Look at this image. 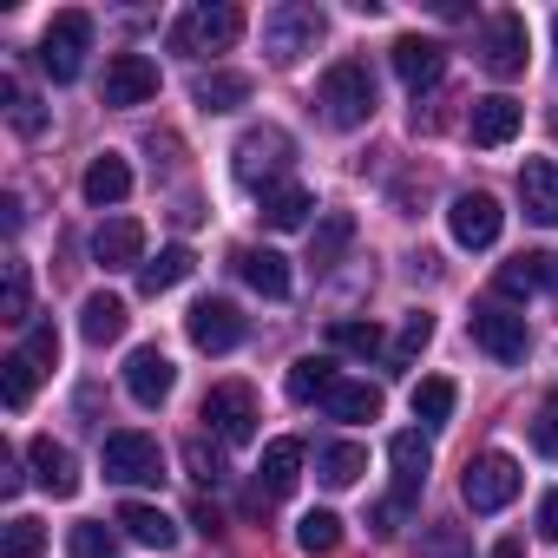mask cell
Returning a JSON list of instances; mask_svg holds the SVG:
<instances>
[{
  "label": "cell",
  "mask_w": 558,
  "mask_h": 558,
  "mask_svg": "<svg viewBox=\"0 0 558 558\" xmlns=\"http://www.w3.org/2000/svg\"><path fill=\"white\" fill-rule=\"evenodd\" d=\"M316 106H323V125H336V132L368 125L375 119V73L362 60H336L316 86Z\"/></svg>",
  "instance_id": "6da1fadb"
},
{
  "label": "cell",
  "mask_w": 558,
  "mask_h": 558,
  "mask_svg": "<svg viewBox=\"0 0 558 558\" xmlns=\"http://www.w3.org/2000/svg\"><path fill=\"white\" fill-rule=\"evenodd\" d=\"M323 34H329V21H323V8H310V0H283V8L263 14V53L276 66H296L303 53H316Z\"/></svg>",
  "instance_id": "7a4b0ae2"
},
{
  "label": "cell",
  "mask_w": 558,
  "mask_h": 558,
  "mask_svg": "<svg viewBox=\"0 0 558 558\" xmlns=\"http://www.w3.org/2000/svg\"><path fill=\"white\" fill-rule=\"evenodd\" d=\"M230 158H236V184L269 191V184H283V171H290V158H296V138H290L283 125H256V132L236 138Z\"/></svg>",
  "instance_id": "3957f363"
},
{
  "label": "cell",
  "mask_w": 558,
  "mask_h": 558,
  "mask_svg": "<svg viewBox=\"0 0 558 558\" xmlns=\"http://www.w3.org/2000/svg\"><path fill=\"white\" fill-rule=\"evenodd\" d=\"M86 53H93V14H80V8L53 14L47 34H40V66L53 73V86H73L80 66H86Z\"/></svg>",
  "instance_id": "277c9868"
},
{
  "label": "cell",
  "mask_w": 558,
  "mask_h": 558,
  "mask_svg": "<svg viewBox=\"0 0 558 558\" xmlns=\"http://www.w3.org/2000/svg\"><path fill=\"white\" fill-rule=\"evenodd\" d=\"M236 34H243V14L230 8V0H210V8H191V14H178V27H171V53H230L236 47Z\"/></svg>",
  "instance_id": "5b68a950"
},
{
  "label": "cell",
  "mask_w": 558,
  "mask_h": 558,
  "mask_svg": "<svg viewBox=\"0 0 558 558\" xmlns=\"http://www.w3.org/2000/svg\"><path fill=\"white\" fill-rule=\"evenodd\" d=\"M256 421H263V408H256V388H250V381H217V388L204 395V427H210L223 447L256 440Z\"/></svg>",
  "instance_id": "8992f818"
},
{
  "label": "cell",
  "mask_w": 558,
  "mask_h": 558,
  "mask_svg": "<svg viewBox=\"0 0 558 558\" xmlns=\"http://www.w3.org/2000/svg\"><path fill=\"white\" fill-rule=\"evenodd\" d=\"M519 486H525V473H519V460H512V453H480V460H466L460 499H466L473 512H499V506H512V499H519Z\"/></svg>",
  "instance_id": "52a82bcc"
},
{
  "label": "cell",
  "mask_w": 558,
  "mask_h": 558,
  "mask_svg": "<svg viewBox=\"0 0 558 558\" xmlns=\"http://www.w3.org/2000/svg\"><path fill=\"white\" fill-rule=\"evenodd\" d=\"M99 466H106V480H119V486H158V480H165V453H158L151 434H106Z\"/></svg>",
  "instance_id": "ba28073f"
},
{
  "label": "cell",
  "mask_w": 558,
  "mask_h": 558,
  "mask_svg": "<svg viewBox=\"0 0 558 558\" xmlns=\"http://www.w3.org/2000/svg\"><path fill=\"white\" fill-rule=\"evenodd\" d=\"M466 329H473V342L493 355V362H525V349H532V329H525V316L519 310H506V303H480L473 316H466Z\"/></svg>",
  "instance_id": "9c48e42d"
},
{
  "label": "cell",
  "mask_w": 558,
  "mask_h": 558,
  "mask_svg": "<svg viewBox=\"0 0 558 558\" xmlns=\"http://www.w3.org/2000/svg\"><path fill=\"white\" fill-rule=\"evenodd\" d=\"M525 53H532L525 14H493L486 34H480V66H486L493 80H519V73H525Z\"/></svg>",
  "instance_id": "30bf717a"
},
{
  "label": "cell",
  "mask_w": 558,
  "mask_h": 558,
  "mask_svg": "<svg viewBox=\"0 0 558 558\" xmlns=\"http://www.w3.org/2000/svg\"><path fill=\"white\" fill-rule=\"evenodd\" d=\"M99 99L119 106V112L158 99V60H145V53H112V60H106V86H99Z\"/></svg>",
  "instance_id": "8fae6325"
},
{
  "label": "cell",
  "mask_w": 558,
  "mask_h": 558,
  "mask_svg": "<svg viewBox=\"0 0 558 558\" xmlns=\"http://www.w3.org/2000/svg\"><path fill=\"white\" fill-rule=\"evenodd\" d=\"M184 329H191V342H197L204 355H230V349L250 336V323H243L236 303H223V296H204V303L184 316Z\"/></svg>",
  "instance_id": "7c38bea8"
},
{
  "label": "cell",
  "mask_w": 558,
  "mask_h": 558,
  "mask_svg": "<svg viewBox=\"0 0 558 558\" xmlns=\"http://www.w3.org/2000/svg\"><path fill=\"white\" fill-rule=\"evenodd\" d=\"M499 223H506V210H499V197H486V191H466V197H453V210H447V230H453L460 250L499 243Z\"/></svg>",
  "instance_id": "4fadbf2b"
},
{
  "label": "cell",
  "mask_w": 558,
  "mask_h": 558,
  "mask_svg": "<svg viewBox=\"0 0 558 558\" xmlns=\"http://www.w3.org/2000/svg\"><path fill=\"white\" fill-rule=\"evenodd\" d=\"M395 73H401L408 93H427V86H440V73H447V47H440V40H421V34H401V40H395Z\"/></svg>",
  "instance_id": "5bb4252c"
},
{
  "label": "cell",
  "mask_w": 558,
  "mask_h": 558,
  "mask_svg": "<svg viewBox=\"0 0 558 558\" xmlns=\"http://www.w3.org/2000/svg\"><path fill=\"white\" fill-rule=\"evenodd\" d=\"M171 388H178L171 355H165V349H132V362H125V395H132L138 408H158Z\"/></svg>",
  "instance_id": "9a60e30c"
},
{
  "label": "cell",
  "mask_w": 558,
  "mask_h": 558,
  "mask_svg": "<svg viewBox=\"0 0 558 558\" xmlns=\"http://www.w3.org/2000/svg\"><path fill=\"white\" fill-rule=\"evenodd\" d=\"M519 204L532 223L558 230V158H525L519 165Z\"/></svg>",
  "instance_id": "2e32d148"
},
{
  "label": "cell",
  "mask_w": 558,
  "mask_h": 558,
  "mask_svg": "<svg viewBox=\"0 0 558 558\" xmlns=\"http://www.w3.org/2000/svg\"><path fill=\"white\" fill-rule=\"evenodd\" d=\"M296 480H303V440H269L263 466H256V506L263 499H290Z\"/></svg>",
  "instance_id": "e0dca14e"
},
{
  "label": "cell",
  "mask_w": 558,
  "mask_h": 558,
  "mask_svg": "<svg viewBox=\"0 0 558 558\" xmlns=\"http://www.w3.org/2000/svg\"><path fill=\"white\" fill-rule=\"evenodd\" d=\"M93 263H106V269H145V223H138V217H112V223H99V236H93Z\"/></svg>",
  "instance_id": "ac0fdd59"
},
{
  "label": "cell",
  "mask_w": 558,
  "mask_h": 558,
  "mask_svg": "<svg viewBox=\"0 0 558 558\" xmlns=\"http://www.w3.org/2000/svg\"><path fill=\"white\" fill-rule=\"evenodd\" d=\"M519 125H525V106H519V99H506V93L473 99V112H466L473 145H506V138H519Z\"/></svg>",
  "instance_id": "d6986e66"
},
{
  "label": "cell",
  "mask_w": 558,
  "mask_h": 558,
  "mask_svg": "<svg viewBox=\"0 0 558 558\" xmlns=\"http://www.w3.org/2000/svg\"><path fill=\"white\" fill-rule=\"evenodd\" d=\"M27 460H34V480H40L53 499H73V493H80V460H73V447H60V440L40 434V440L27 447Z\"/></svg>",
  "instance_id": "ffe728a7"
},
{
  "label": "cell",
  "mask_w": 558,
  "mask_h": 558,
  "mask_svg": "<svg viewBox=\"0 0 558 558\" xmlns=\"http://www.w3.org/2000/svg\"><path fill=\"white\" fill-rule=\"evenodd\" d=\"M388 460H395V493H408V499H414V493L427 486V473H434V447H427V434H414V427L388 440Z\"/></svg>",
  "instance_id": "44dd1931"
},
{
  "label": "cell",
  "mask_w": 558,
  "mask_h": 558,
  "mask_svg": "<svg viewBox=\"0 0 558 558\" xmlns=\"http://www.w3.org/2000/svg\"><path fill=\"white\" fill-rule=\"evenodd\" d=\"M112 525H119L132 545H151V551H171V545H178V525H171L158 506H145V499H125Z\"/></svg>",
  "instance_id": "7402d4cb"
},
{
  "label": "cell",
  "mask_w": 558,
  "mask_h": 558,
  "mask_svg": "<svg viewBox=\"0 0 558 558\" xmlns=\"http://www.w3.org/2000/svg\"><path fill=\"white\" fill-rule=\"evenodd\" d=\"M236 276H243L256 296H269V303L290 296V263L276 256V250H236Z\"/></svg>",
  "instance_id": "603a6c76"
},
{
  "label": "cell",
  "mask_w": 558,
  "mask_h": 558,
  "mask_svg": "<svg viewBox=\"0 0 558 558\" xmlns=\"http://www.w3.org/2000/svg\"><path fill=\"white\" fill-rule=\"evenodd\" d=\"M132 197V165L119 158V151H99L93 165H86V204H125Z\"/></svg>",
  "instance_id": "cb8c5ba5"
},
{
  "label": "cell",
  "mask_w": 558,
  "mask_h": 558,
  "mask_svg": "<svg viewBox=\"0 0 558 558\" xmlns=\"http://www.w3.org/2000/svg\"><path fill=\"white\" fill-rule=\"evenodd\" d=\"M310 210H316V197H310L303 184H290V178L263 191V223H269V230H303Z\"/></svg>",
  "instance_id": "d4e9b609"
},
{
  "label": "cell",
  "mask_w": 558,
  "mask_h": 558,
  "mask_svg": "<svg viewBox=\"0 0 558 558\" xmlns=\"http://www.w3.org/2000/svg\"><path fill=\"white\" fill-rule=\"evenodd\" d=\"M349 243H355V217H349V210H323V223L310 230V263H316V269H336Z\"/></svg>",
  "instance_id": "484cf974"
},
{
  "label": "cell",
  "mask_w": 558,
  "mask_h": 558,
  "mask_svg": "<svg viewBox=\"0 0 558 558\" xmlns=\"http://www.w3.org/2000/svg\"><path fill=\"white\" fill-rule=\"evenodd\" d=\"M362 473H368V447H355V440H329V447L316 453V480H323V486H336V493H342V486H355Z\"/></svg>",
  "instance_id": "4316f807"
},
{
  "label": "cell",
  "mask_w": 558,
  "mask_h": 558,
  "mask_svg": "<svg viewBox=\"0 0 558 558\" xmlns=\"http://www.w3.org/2000/svg\"><path fill=\"white\" fill-rule=\"evenodd\" d=\"M191 269H197V256H191L184 243H171V250H158V256L138 269V290H145V296H165V290H178V283H184Z\"/></svg>",
  "instance_id": "83f0119b"
},
{
  "label": "cell",
  "mask_w": 558,
  "mask_h": 558,
  "mask_svg": "<svg viewBox=\"0 0 558 558\" xmlns=\"http://www.w3.org/2000/svg\"><path fill=\"white\" fill-rule=\"evenodd\" d=\"M80 336L93 342V349H106V342H119L125 336V303L119 296H86V310H80Z\"/></svg>",
  "instance_id": "f1b7e54d"
},
{
  "label": "cell",
  "mask_w": 558,
  "mask_h": 558,
  "mask_svg": "<svg viewBox=\"0 0 558 558\" xmlns=\"http://www.w3.org/2000/svg\"><path fill=\"white\" fill-rule=\"evenodd\" d=\"M323 408H329V421H375L381 414V388L375 381H336L323 395Z\"/></svg>",
  "instance_id": "f546056e"
},
{
  "label": "cell",
  "mask_w": 558,
  "mask_h": 558,
  "mask_svg": "<svg viewBox=\"0 0 558 558\" xmlns=\"http://www.w3.org/2000/svg\"><path fill=\"white\" fill-rule=\"evenodd\" d=\"M40 375H47V368H40V362H34L27 349H14L8 362H0V401H8V408L21 414V408L34 401V388H40Z\"/></svg>",
  "instance_id": "4dcf8cb0"
},
{
  "label": "cell",
  "mask_w": 558,
  "mask_h": 558,
  "mask_svg": "<svg viewBox=\"0 0 558 558\" xmlns=\"http://www.w3.org/2000/svg\"><path fill=\"white\" fill-rule=\"evenodd\" d=\"M191 99H197L204 112H236V106L250 99V80H243V73H197V80H191Z\"/></svg>",
  "instance_id": "1f68e13d"
},
{
  "label": "cell",
  "mask_w": 558,
  "mask_h": 558,
  "mask_svg": "<svg viewBox=\"0 0 558 558\" xmlns=\"http://www.w3.org/2000/svg\"><path fill=\"white\" fill-rule=\"evenodd\" d=\"M336 381H342V375H336V362H329V355H303V362L290 368V401H323Z\"/></svg>",
  "instance_id": "d6a6232c"
},
{
  "label": "cell",
  "mask_w": 558,
  "mask_h": 558,
  "mask_svg": "<svg viewBox=\"0 0 558 558\" xmlns=\"http://www.w3.org/2000/svg\"><path fill=\"white\" fill-rule=\"evenodd\" d=\"M447 414H453V381H447V375H427V381H414V421L440 427Z\"/></svg>",
  "instance_id": "836d02e7"
},
{
  "label": "cell",
  "mask_w": 558,
  "mask_h": 558,
  "mask_svg": "<svg viewBox=\"0 0 558 558\" xmlns=\"http://www.w3.org/2000/svg\"><path fill=\"white\" fill-rule=\"evenodd\" d=\"M296 545H303L310 558H329V551L342 545V519H336V512H303V525H296Z\"/></svg>",
  "instance_id": "e575fe53"
},
{
  "label": "cell",
  "mask_w": 558,
  "mask_h": 558,
  "mask_svg": "<svg viewBox=\"0 0 558 558\" xmlns=\"http://www.w3.org/2000/svg\"><path fill=\"white\" fill-rule=\"evenodd\" d=\"M0 558H47V525L40 519H8V538H0Z\"/></svg>",
  "instance_id": "d590c367"
},
{
  "label": "cell",
  "mask_w": 558,
  "mask_h": 558,
  "mask_svg": "<svg viewBox=\"0 0 558 558\" xmlns=\"http://www.w3.org/2000/svg\"><path fill=\"white\" fill-rule=\"evenodd\" d=\"M545 290V256H512L499 263V296H532Z\"/></svg>",
  "instance_id": "8d00e7d4"
},
{
  "label": "cell",
  "mask_w": 558,
  "mask_h": 558,
  "mask_svg": "<svg viewBox=\"0 0 558 558\" xmlns=\"http://www.w3.org/2000/svg\"><path fill=\"white\" fill-rule=\"evenodd\" d=\"M0 316L8 323H27L34 316V283H27V263L8 256V290H0Z\"/></svg>",
  "instance_id": "74e56055"
},
{
  "label": "cell",
  "mask_w": 558,
  "mask_h": 558,
  "mask_svg": "<svg viewBox=\"0 0 558 558\" xmlns=\"http://www.w3.org/2000/svg\"><path fill=\"white\" fill-rule=\"evenodd\" d=\"M329 342L349 349V355H381V329L375 323H355V316H336L329 323Z\"/></svg>",
  "instance_id": "f35d334b"
},
{
  "label": "cell",
  "mask_w": 558,
  "mask_h": 558,
  "mask_svg": "<svg viewBox=\"0 0 558 558\" xmlns=\"http://www.w3.org/2000/svg\"><path fill=\"white\" fill-rule=\"evenodd\" d=\"M184 466H191V480H197V486H223V473H230V466H223V453H217L204 434H197V440H184Z\"/></svg>",
  "instance_id": "ab89813d"
},
{
  "label": "cell",
  "mask_w": 558,
  "mask_h": 558,
  "mask_svg": "<svg viewBox=\"0 0 558 558\" xmlns=\"http://www.w3.org/2000/svg\"><path fill=\"white\" fill-rule=\"evenodd\" d=\"M532 447H538L545 460H558V388L538 401V421H532Z\"/></svg>",
  "instance_id": "60d3db41"
},
{
  "label": "cell",
  "mask_w": 558,
  "mask_h": 558,
  "mask_svg": "<svg viewBox=\"0 0 558 558\" xmlns=\"http://www.w3.org/2000/svg\"><path fill=\"white\" fill-rule=\"evenodd\" d=\"M0 99H8V119H14V125H21L27 138H34V132L47 125V112H40V106H34V99H27V93L14 86V80H8V86H0Z\"/></svg>",
  "instance_id": "b9f144b4"
},
{
  "label": "cell",
  "mask_w": 558,
  "mask_h": 558,
  "mask_svg": "<svg viewBox=\"0 0 558 558\" xmlns=\"http://www.w3.org/2000/svg\"><path fill=\"white\" fill-rule=\"evenodd\" d=\"M427 342H434V316H427V310H414V316L401 323V342H395V355H401V362H414Z\"/></svg>",
  "instance_id": "7bdbcfd3"
},
{
  "label": "cell",
  "mask_w": 558,
  "mask_h": 558,
  "mask_svg": "<svg viewBox=\"0 0 558 558\" xmlns=\"http://www.w3.org/2000/svg\"><path fill=\"white\" fill-rule=\"evenodd\" d=\"M408 506H414L408 493H388V499H375V512H368V525H375L381 538H395V532H401V519H408Z\"/></svg>",
  "instance_id": "ee69618b"
},
{
  "label": "cell",
  "mask_w": 558,
  "mask_h": 558,
  "mask_svg": "<svg viewBox=\"0 0 558 558\" xmlns=\"http://www.w3.org/2000/svg\"><path fill=\"white\" fill-rule=\"evenodd\" d=\"M21 349H27V355H34L40 368H53V362H60V329H53V323H34Z\"/></svg>",
  "instance_id": "f6af8a7d"
},
{
  "label": "cell",
  "mask_w": 558,
  "mask_h": 558,
  "mask_svg": "<svg viewBox=\"0 0 558 558\" xmlns=\"http://www.w3.org/2000/svg\"><path fill=\"white\" fill-rule=\"evenodd\" d=\"M112 551V532L106 525H80L73 532V558H106Z\"/></svg>",
  "instance_id": "bcb514c9"
},
{
  "label": "cell",
  "mask_w": 558,
  "mask_h": 558,
  "mask_svg": "<svg viewBox=\"0 0 558 558\" xmlns=\"http://www.w3.org/2000/svg\"><path fill=\"white\" fill-rule=\"evenodd\" d=\"M538 538H558V486L538 499Z\"/></svg>",
  "instance_id": "7dc6e473"
},
{
  "label": "cell",
  "mask_w": 558,
  "mask_h": 558,
  "mask_svg": "<svg viewBox=\"0 0 558 558\" xmlns=\"http://www.w3.org/2000/svg\"><path fill=\"white\" fill-rule=\"evenodd\" d=\"M427 551H434V558H460V538H453V532H434V545H427Z\"/></svg>",
  "instance_id": "c3c4849f"
},
{
  "label": "cell",
  "mask_w": 558,
  "mask_h": 558,
  "mask_svg": "<svg viewBox=\"0 0 558 558\" xmlns=\"http://www.w3.org/2000/svg\"><path fill=\"white\" fill-rule=\"evenodd\" d=\"M493 558H525V545H519V538H499V545H493Z\"/></svg>",
  "instance_id": "681fc988"
},
{
  "label": "cell",
  "mask_w": 558,
  "mask_h": 558,
  "mask_svg": "<svg viewBox=\"0 0 558 558\" xmlns=\"http://www.w3.org/2000/svg\"><path fill=\"white\" fill-rule=\"evenodd\" d=\"M545 290H558V256H545Z\"/></svg>",
  "instance_id": "f907efd6"
}]
</instances>
